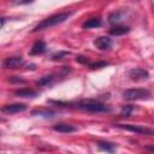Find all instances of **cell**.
I'll use <instances>...</instances> for the list:
<instances>
[{
	"label": "cell",
	"instance_id": "16",
	"mask_svg": "<svg viewBox=\"0 0 154 154\" xmlns=\"http://www.w3.org/2000/svg\"><path fill=\"white\" fill-rule=\"evenodd\" d=\"M53 75H48V76H43V77H41L36 83H37V85H47V84H49L52 81H53Z\"/></svg>",
	"mask_w": 154,
	"mask_h": 154
},
{
	"label": "cell",
	"instance_id": "1",
	"mask_svg": "<svg viewBox=\"0 0 154 154\" xmlns=\"http://www.w3.org/2000/svg\"><path fill=\"white\" fill-rule=\"evenodd\" d=\"M71 14H72V12H61V13L51 16V17L43 19L41 23H38V24L32 29V31H40V30H45V29L55 26V25H58V24L65 22Z\"/></svg>",
	"mask_w": 154,
	"mask_h": 154
},
{
	"label": "cell",
	"instance_id": "12",
	"mask_svg": "<svg viewBox=\"0 0 154 154\" xmlns=\"http://www.w3.org/2000/svg\"><path fill=\"white\" fill-rule=\"evenodd\" d=\"M46 43L43 41H37L34 43V46L31 47V51H30V54L31 55H36V54H42L43 52H46Z\"/></svg>",
	"mask_w": 154,
	"mask_h": 154
},
{
	"label": "cell",
	"instance_id": "4",
	"mask_svg": "<svg viewBox=\"0 0 154 154\" xmlns=\"http://www.w3.org/2000/svg\"><path fill=\"white\" fill-rule=\"evenodd\" d=\"M114 126L126 130V131H131V132H136V134H141V135H147V136H154V131L142 126V125H135V124H116Z\"/></svg>",
	"mask_w": 154,
	"mask_h": 154
},
{
	"label": "cell",
	"instance_id": "18",
	"mask_svg": "<svg viewBox=\"0 0 154 154\" xmlns=\"http://www.w3.org/2000/svg\"><path fill=\"white\" fill-rule=\"evenodd\" d=\"M106 65H108V63H106V61H97V63H90L89 64V66L91 69H100V67H103Z\"/></svg>",
	"mask_w": 154,
	"mask_h": 154
},
{
	"label": "cell",
	"instance_id": "6",
	"mask_svg": "<svg viewBox=\"0 0 154 154\" xmlns=\"http://www.w3.org/2000/svg\"><path fill=\"white\" fill-rule=\"evenodd\" d=\"M129 77L132 81H143L149 77V73L147 70H144L142 67H135L129 71Z\"/></svg>",
	"mask_w": 154,
	"mask_h": 154
},
{
	"label": "cell",
	"instance_id": "5",
	"mask_svg": "<svg viewBox=\"0 0 154 154\" xmlns=\"http://www.w3.org/2000/svg\"><path fill=\"white\" fill-rule=\"evenodd\" d=\"M23 64V58L19 55L16 57H8L2 61V67L4 69H18Z\"/></svg>",
	"mask_w": 154,
	"mask_h": 154
},
{
	"label": "cell",
	"instance_id": "22",
	"mask_svg": "<svg viewBox=\"0 0 154 154\" xmlns=\"http://www.w3.org/2000/svg\"><path fill=\"white\" fill-rule=\"evenodd\" d=\"M14 4H28V2H30L31 0H12Z\"/></svg>",
	"mask_w": 154,
	"mask_h": 154
},
{
	"label": "cell",
	"instance_id": "3",
	"mask_svg": "<svg viewBox=\"0 0 154 154\" xmlns=\"http://www.w3.org/2000/svg\"><path fill=\"white\" fill-rule=\"evenodd\" d=\"M150 96L149 90L142 89V88H131L126 89L123 91V97L129 101H135V100H144Z\"/></svg>",
	"mask_w": 154,
	"mask_h": 154
},
{
	"label": "cell",
	"instance_id": "15",
	"mask_svg": "<svg viewBox=\"0 0 154 154\" xmlns=\"http://www.w3.org/2000/svg\"><path fill=\"white\" fill-rule=\"evenodd\" d=\"M101 25V19L100 18H90L88 19L87 22H84L82 24V28L83 29H91V28H96V26H100Z\"/></svg>",
	"mask_w": 154,
	"mask_h": 154
},
{
	"label": "cell",
	"instance_id": "17",
	"mask_svg": "<svg viewBox=\"0 0 154 154\" xmlns=\"http://www.w3.org/2000/svg\"><path fill=\"white\" fill-rule=\"evenodd\" d=\"M134 111V107L131 106V105H126V106H124L123 107V111H122V116H124V117H129L130 114H131V112Z\"/></svg>",
	"mask_w": 154,
	"mask_h": 154
},
{
	"label": "cell",
	"instance_id": "19",
	"mask_svg": "<svg viewBox=\"0 0 154 154\" xmlns=\"http://www.w3.org/2000/svg\"><path fill=\"white\" fill-rule=\"evenodd\" d=\"M69 54H70L69 52H59V53L54 54V55L52 57V59H53V60H60V59H63L64 57H67Z\"/></svg>",
	"mask_w": 154,
	"mask_h": 154
},
{
	"label": "cell",
	"instance_id": "9",
	"mask_svg": "<svg viewBox=\"0 0 154 154\" xmlns=\"http://www.w3.org/2000/svg\"><path fill=\"white\" fill-rule=\"evenodd\" d=\"M129 31H130V28H129V26L120 25V24H116L114 26H112V28L109 29V34L113 35V36H120V35L128 34Z\"/></svg>",
	"mask_w": 154,
	"mask_h": 154
},
{
	"label": "cell",
	"instance_id": "8",
	"mask_svg": "<svg viewBox=\"0 0 154 154\" xmlns=\"http://www.w3.org/2000/svg\"><path fill=\"white\" fill-rule=\"evenodd\" d=\"M94 46L97 49L106 51V49H109L112 47V40L107 36H100L94 41Z\"/></svg>",
	"mask_w": 154,
	"mask_h": 154
},
{
	"label": "cell",
	"instance_id": "7",
	"mask_svg": "<svg viewBox=\"0 0 154 154\" xmlns=\"http://www.w3.org/2000/svg\"><path fill=\"white\" fill-rule=\"evenodd\" d=\"M25 109H26V105H24V103H11V105H4L1 107V112L5 114L19 113Z\"/></svg>",
	"mask_w": 154,
	"mask_h": 154
},
{
	"label": "cell",
	"instance_id": "10",
	"mask_svg": "<svg viewBox=\"0 0 154 154\" xmlns=\"http://www.w3.org/2000/svg\"><path fill=\"white\" fill-rule=\"evenodd\" d=\"M53 129L55 130V131H58V132H73V131H76L77 129L73 126V125H71V124H67V123H59V124H55L54 126H53Z\"/></svg>",
	"mask_w": 154,
	"mask_h": 154
},
{
	"label": "cell",
	"instance_id": "23",
	"mask_svg": "<svg viewBox=\"0 0 154 154\" xmlns=\"http://www.w3.org/2000/svg\"><path fill=\"white\" fill-rule=\"evenodd\" d=\"M147 149H148V150H153V152H154V146H148V147H147Z\"/></svg>",
	"mask_w": 154,
	"mask_h": 154
},
{
	"label": "cell",
	"instance_id": "21",
	"mask_svg": "<svg viewBox=\"0 0 154 154\" xmlns=\"http://www.w3.org/2000/svg\"><path fill=\"white\" fill-rule=\"evenodd\" d=\"M8 81L12 82V83H19V82H20V83H24V79H22V78H19V77H16V76L12 77V78H10Z\"/></svg>",
	"mask_w": 154,
	"mask_h": 154
},
{
	"label": "cell",
	"instance_id": "13",
	"mask_svg": "<svg viewBox=\"0 0 154 154\" xmlns=\"http://www.w3.org/2000/svg\"><path fill=\"white\" fill-rule=\"evenodd\" d=\"M32 116H37V117H43V118H52L54 117V112L51 111V109H47V108H38V109H34L31 112Z\"/></svg>",
	"mask_w": 154,
	"mask_h": 154
},
{
	"label": "cell",
	"instance_id": "11",
	"mask_svg": "<svg viewBox=\"0 0 154 154\" xmlns=\"http://www.w3.org/2000/svg\"><path fill=\"white\" fill-rule=\"evenodd\" d=\"M14 95L19 96V97H35V96H37V91H35L32 89H28V88H22V89L16 90Z\"/></svg>",
	"mask_w": 154,
	"mask_h": 154
},
{
	"label": "cell",
	"instance_id": "20",
	"mask_svg": "<svg viewBox=\"0 0 154 154\" xmlns=\"http://www.w3.org/2000/svg\"><path fill=\"white\" fill-rule=\"evenodd\" d=\"M76 60H77L78 63H81V64H85V65H87V64H88V65L90 64L89 59H88V58H85V57H83V55H78V57L76 58Z\"/></svg>",
	"mask_w": 154,
	"mask_h": 154
},
{
	"label": "cell",
	"instance_id": "24",
	"mask_svg": "<svg viewBox=\"0 0 154 154\" xmlns=\"http://www.w3.org/2000/svg\"><path fill=\"white\" fill-rule=\"evenodd\" d=\"M5 24V18H1V26H4Z\"/></svg>",
	"mask_w": 154,
	"mask_h": 154
},
{
	"label": "cell",
	"instance_id": "2",
	"mask_svg": "<svg viewBox=\"0 0 154 154\" xmlns=\"http://www.w3.org/2000/svg\"><path fill=\"white\" fill-rule=\"evenodd\" d=\"M77 108L82 109V111H87V112H91V113H100V112H108L109 107H107L106 105H103L100 101L96 100H82L79 102H77Z\"/></svg>",
	"mask_w": 154,
	"mask_h": 154
},
{
	"label": "cell",
	"instance_id": "14",
	"mask_svg": "<svg viewBox=\"0 0 154 154\" xmlns=\"http://www.w3.org/2000/svg\"><path fill=\"white\" fill-rule=\"evenodd\" d=\"M97 147L102 150H106V152H109V153H113L116 152L117 149V146L112 142H108V141H99L97 142Z\"/></svg>",
	"mask_w": 154,
	"mask_h": 154
}]
</instances>
